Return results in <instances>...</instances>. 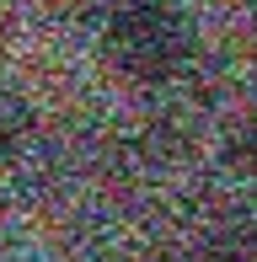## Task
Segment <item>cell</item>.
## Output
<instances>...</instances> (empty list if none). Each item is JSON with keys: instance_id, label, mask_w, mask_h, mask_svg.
Here are the masks:
<instances>
[{"instance_id": "6da1fadb", "label": "cell", "mask_w": 257, "mask_h": 262, "mask_svg": "<svg viewBox=\"0 0 257 262\" xmlns=\"http://www.w3.org/2000/svg\"><path fill=\"white\" fill-rule=\"evenodd\" d=\"M193 32L177 0H113L108 21H102V59L118 70L123 80H166L172 70L188 59Z\"/></svg>"}, {"instance_id": "7a4b0ae2", "label": "cell", "mask_w": 257, "mask_h": 262, "mask_svg": "<svg viewBox=\"0 0 257 262\" xmlns=\"http://www.w3.org/2000/svg\"><path fill=\"white\" fill-rule=\"evenodd\" d=\"M32 139V107L16 97L11 86H0V166L16 161Z\"/></svg>"}, {"instance_id": "3957f363", "label": "cell", "mask_w": 257, "mask_h": 262, "mask_svg": "<svg viewBox=\"0 0 257 262\" xmlns=\"http://www.w3.org/2000/svg\"><path fill=\"white\" fill-rule=\"evenodd\" d=\"M198 262H257V225H236V230H225Z\"/></svg>"}, {"instance_id": "277c9868", "label": "cell", "mask_w": 257, "mask_h": 262, "mask_svg": "<svg viewBox=\"0 0 257 262\" xmlns=\"http://www.w3.org/2000/svg\"><path fill=\"white\" fill-rule=\"evenodd\" d=\"M225 156H230V166H236V171L257 177V113H247L236 128H230V145H225Z\"/></svg>"}, {"instance_id": "5b68a950", "label": "cell", "mask_w": 257, "mask_h": 262, "mask_svg": "<svg viewBox=\"0 0 257 262\" xmlns=\"http://www.w3.org/2000/svg\"><path fill=\"white\" fill-rule=\"evenodd\" d=\"M252 54H257V11H252Z\"/></svg>"}]
</instances>
